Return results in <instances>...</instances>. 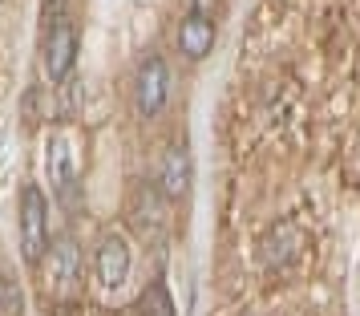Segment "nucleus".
Here are the masks:
<instances>
[{
  "instance_id": "obj_1",
  "label": "nucleus",
  "mask_w": 360,
  "mask_h": 316,
  "mask_svg": "<svg viewBox=\"0 0 360 316\" xmlns=\"http://www.w3.org/2000/svg\"><path fill=\"white\" fill-rule=\"evenodd\" d=\"M37 264H41L45 288H49L57 300H69L77 292V280H82V248H77L73 235H61L57 244H49Z\"/></svg>"
},
{
  "instance_id": "obj_2",
  "label": "nucleus",
  "mask_w": 360,
  "mask_h": 316,
  "mask_svg": "<svg viewBox=\"0 0 360 316\" xmlns=\"http://www.w3.org/2000/svg\"><path fill=\"white\" fill-rule=\"evenodd\" d=\"M49 248V199L33 183L20 187V251L25 260L37 264Z\"/></svg>"
},
{
  "instance_id": "obj_3",
  "label": "nucleus",
  "mask_w": 360,
  "mask_h": 316,
  "mask_svg": "<svg viewBox=\"0 0 360 316\" xmlns=\"http://www.w3.org/2000/svg\"><path fill=\"white\" fill-rule=\"evenodd\" d=\"M166 98H170V65L158 53H150L134 73V106L142 118H158L166 110Z\"/></svg>"
},
{
  "instance_id": "obj_4",
  "label": "nucleus",
  "mask_w": 360,
  "mask_h": 316,
  "mask_svg": "<svg viewBox=\"0 0 360 316\" xmlns=\"http://www.w3.org/2000/svg\"><path fill=\"white\" fill-rule=\"evenodd\" d=\"M73 57H77V25L73 20H57L45 29V41H41V69L53 85H61L73 73Z\"/></svg>"
},
{
  "instance_id": "obj_5",
  "label": "nucleus",
  "mask_w": 360,
  "mask_h": 316,
  "mask_svg": "<svg viewBox=\"0 0 360 316\" xmlns=\"http://www.w3.org/2000/svg\"><path fill=\"white\" fill-rule=\"evenodd\" d=\"M45 170H49V179L57 191H77L82 183V154H77V138L65 130H53L45 138Z\"/></svg>"
},
{
  "instance_id": "obj_6",
  "label": "nucleus",
  "mask_w": 360,
  "mask_h": 316,
  "mask_svg": "<svg viewBox=\"0 0 360 316\" xmlns=\"http://www.w3.org/2000/svg\"><path fill=\"white\" fill-rule=\"evenodd\" d=\"M94 276L101 292H122L130 280V244L122 235H105L94 255Z\"/></svg>"
},
{
  "instance_id": "obj_7",
  "label": "nucleus",
  "mask_w": 360,
  "mask_h": 316,
  "mask_svg": "<svg viewBox=\"0 0 360 316\" xmlns=\"http://www.w3.org/2000/svg\"><path fill=\"white\" fill-rule=\"evenodd\" d=\"M214 37H219V29H214V20L207 17L202 8L186 13V17H182V25H179V49H182V57H191V61L211 57Z\"/></svg>"
},
{
  "instance_id": "obj_8",
  "label": "nucleus",
  "mask_w": 360,
  "mask_h": 316,
  "mask_svg": "<svg viewBox=\"0 0 360 316\" xmlns=\"http://www.w3.org/2000/svg\"><path fill=\"white\" fill-rule=\"evenodd\" d=\"M130 223L134 232L142 235H154V227H162L166 223V195L162 191H154L150 183H138L130 195Z\"/></svg>"
},
{
  "instance_id": "obj_9",
  "label": "nucleus",
  "mask_w": 360,
  "mask_h": 316,
  "mask_svg": "<svg viewBox=\"0 0 360 316\" xmlns=\"http://www.w3.org/2000/svg\"><path fill=\"white\" fill-rule=\"evenodd\" d=\"M158 191L166 199H186L191 191V150L186 146H166L162 167H158Z\"/></svg>"
},
{
  "instance_id": "obj_10",
  "label": "nucleus",
  "mask_w": 360,
  "mask_h": 316,
  "mask_svg": "<svg viewBox=\"0 0 360 316\" xmlns=\"http://www.w3.org/2000/svg\"><path fill=\"white\" fill-rule=\"evenodd\" d=\"M142 316H174V304H170L162 284L146 288V296H142Z\"/></svg>"
}]
</instances>
